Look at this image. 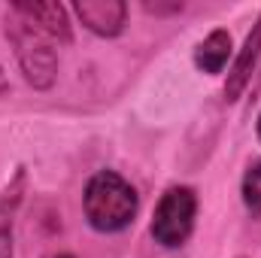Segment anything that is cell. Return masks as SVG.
I'll use <instances>...</instances> for the list:
<instances>
[{"instance_id": "8992f818", "label": "cell", "mask_w": 261, "mask_h": 258, "mask_svg": "<svg viewBox=\"0 0 261 258\" xmlns=\"http://www.w3.org/2000/svg\"><path fill=\"white\" fill-rule=\"evenodd\" d=\"M258 55H261V15L255 18L252 31L246 34V43L240 49V55L234 58V64L228 70V79H225V100H237L243 94V88L249 85V76L258 64Z\"/></svg>"}, {"instance_id": "277c9868", "label": "cell", "mask_w": 261, "mask_h": 258, "mask_svg": "<svg viewBox=\"0 0 261 258\" xmlns=\"http://www.w3.org/2000/svg\"><path fill=\"white\" fill-rule=\"evenodd\" d=\"M73 12L97 37H119L128 21V6L122 0H76Z\"/></svg>"}, {"instance_id": "30bf717a", "label": "cell", "mask_w": 261, "mask_h": 258, "mask_svg": "<svg viewBox=\"0 0 261 258\" xmlns=\"http://www.w3.org/2000/svg\"><path fill=\"white\" fill-rule=\"evenodd\" d=\"M49 258H73V255H70V252H52Z\"/></svg>"}, {"instance_id": "3957f363", "label": "cell", "mask_w": 261, "mask_h": 258, "mask_svg": "<svg viewBox=\"0 0 261 258\" xmlns=\"http://www.w3.org/2000/svg\"><path fill=\"white\" fill-rule=\"evenodd\" d=\"M195 216H197V194L192 186H170L161 194L155 213H152V225L149 234L158 246L164 249H179L192 231H195Z\"/></svg>"}, {"instance_id": "6da1fadb", "label": "cell", "mask_w": 261, "mask_h": 258, "mask_svg": "<svg viewBox=\"0 0 261 258\" xmlns=\"http://www.w3.org/2000/svg\"><path fill=\"white\" fill-rule=\"evenodd\" d=\"M82 210L85 219L94 231L100 234H119L134 225L140 197L128 179L116 170H97L82 194Z\"/></svg>"}, {"instance_id": "ba28073f", "label": "cell", "mask_w": 261, "mask_h": 258, "mask_svg": "<svg viewBox=\"0 0 261 258\" xmlns=\"http://www.w3.org/2000/svg\"><path fill=\"white\" fill-rule=\"evenodd\" d=\"M240 194H243V207L252 219L261 216V161H252L243 173V183H240Z\"/></svg>"}, {"instance_id": "5b68a950", "label": "cell", "mask_w": 261, "mask_h": 258, "mask_svg": "<svg viewBox=\"0 0 261 258\" xmlns=\"http://www.w3.org/2000/svg\"><path fill=\"white\" fill-rule=\"evenodd\" d=\"M12 9L28 18L37 31H43L52 43H70V21H67V9L55 0H18L12 3Z\"/></svg>"}, {"instance_id": "7a4b0ae2", "label": "cell", "mask_w": 261, "mask_h": 258, "mask_svg": "<svg viewBox=\"0 0 261 258\" xmlns=\"http://www.w3.org/2000/svg\"><path fill=\"white\" fill-rule=\"evenodd\" d=\"M6 37L15 49V61L21 67L24 79L34 88H52L55 73H58V58L52 49V40L37 31L28 18H21L12 6H9V18H6Z\"/></svg>"}, {"instance_id": "52a82bcc", "label": "cell", "mask_w": 261, "mask_h": 258, "mask_svg": "<svg viewBox=\"0 0 261 258\" xmlns=\"http://www.w3.org/2000/svg\"><path fill=\"white\" fill-rule=\"evenodd\" d=\"M231 52H234L231 34H228L225 28H216V31H210V34L197 43L195 64H197V70H203V73L216 76V73H222V70H225L228 58H231Z\"/></svg>"}, {"instance_id": "9c48e42d", "label": "cell", "mask_w": 261, "mask_h": 258, "mask_svg": "<svg viewBox=\"0 0 261 258\" xmlns=\"http://www.w3.org/2000/svg\"><path fill=\"white\" fill-rule=\"evenodd\" d=\"M0 258H12V231L0 225Z\"/></svg>"}, {"instance_id": "8fae6325", "label": "cell", "mask_w": 261, "mask_h": 258, "mask_svg": "<svg viewBox=\"0 0 261 258\" xmlns=\"http://www.w3.org/2000/svg\"><path fill=\"white\" fill-rule=\"evenodd\" d=\"M255 134H258V140H261V113H258V122H255Z\"/></svg>"}]
</instances>
